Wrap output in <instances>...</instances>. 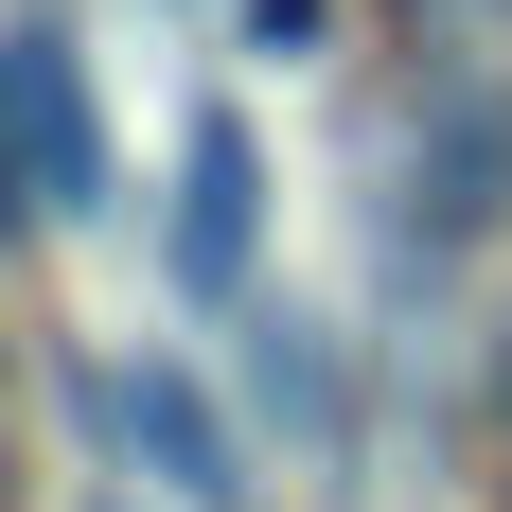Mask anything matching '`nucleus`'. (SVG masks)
Instances as JSON below:
<instances>
[{
	"mask_svg": "<svg viewBox=\"0 0 512 512\" xmlns=\"http://www.w3.org/2000/svg\"><path fill=\"white\" fill-rule=\"evenodd\" d=\"M177 283L195 301H248V248H265V142L230 124V106H195V142H177Z\"/></svg>",
	"mask_w": 512,
	"mask_h": 512,
	"instance_id": "2",
	"label": "nucleus"
},
{
	"mask_svg": "<svg viewBox=\"0 0 512 512\" xmlns=\"http://www.w3.org/2000/svg\"><path fill=\"white\" fill-rule=\"evenodd\" d=\"M106 424H124V442H142V460H159V495H230V424H212V389H195V371H106Z\"/></svg>",
	"mask_w": 512,
	"mask_h": 512,
	"instance_id": "3",
	"label": "nucleus"
},
{
	"mask_svg": "<svg viewBox=\"0 0 512 512\" xmlns=\"http://www.w3.org/2000/svg\"><path fill=\"white\" fill-rule=\"evenodd\" d=\"M0 159H18L36 212H106V106H89V71H71L53 18L0 36Z\"/></svg>",
	"mask_w": 512,
	"mask_h": 512,
	"instance_id": "1",
	"label": "nucleus"
},
{
	"mask_svg": "<svg viewBox=\"0 0 512 512\" xmlns=\"http://www.w3.org/2000/svg\"><path fill=\"white\" fill-rule=\"evenodd\" d=\"M248 371L283 424H336V354H318V318H248Z\"/></svg>",
	"mask_w": 512,
	"mask_h": 512,
	"instance_id": "4",
	"label": "nucleus"
},
{
	"mask_svg": "<svg viewBox=\"0 0 512 512\" xmlns=\"http://www.w3.org/2000/svg\"><path fill=\"white\" fill-rule=\"evenodd\" d=\"M248 36H265V53H301V36H318V0H248Z\"/></svg>",
	"mask_w": 512,
	"mask_h": 512,
	"instance_id": "5",
	"label": "nucleus"
}]
</instances>
